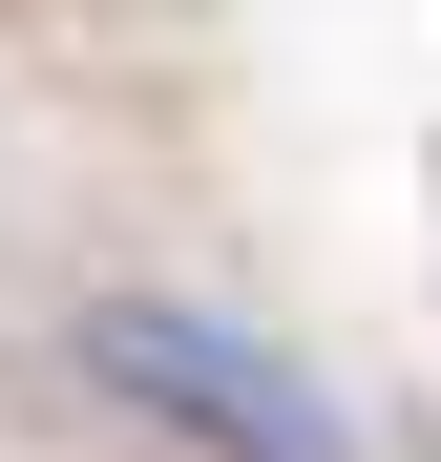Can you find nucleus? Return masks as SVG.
Returning <instances> with one entry per match:
<instances>
[{
	"label": "nucleus",
	"mask_w": 441,
	"mask_h": 462,
	"mask_svg": "<svg viewBox=\"0 0 441 462\" xmlns=\"http://www.w3.org/2000/svg\"><path fill=\"white\" fill-rule=\"evenodd\" d=\"M63 357H85L147 441H189V462H357L336 378L294 357V337H253V316H210V294H85Z\"/></svg>",
	"instance_id": "obj_1"
}]
</instances>
